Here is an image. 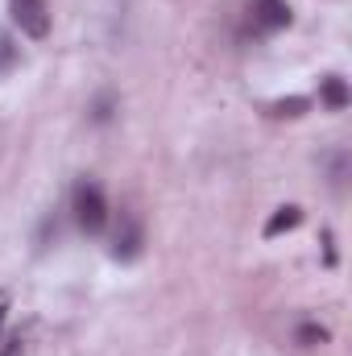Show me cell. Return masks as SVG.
<instances>
[{"label":"cell","mask_w":352,"mask_h":356,"mask_svg":"<svg viewBox=\"0 0 352 356\" xmlns=\"http://www.w3.org/2000/svg\"><path fill=\"white\" fill-rule=\"evenodd\" d=\"M71 211H75V224L91 232V236H99L108 224H112V203H108V195H104V186L99 182H75V191H71Z\"/></svg>","instance_id":"1"},{"label":"cell","mask_w":352,"mask_h":356,"mask_svg":"<svg viewBox=\"0 0 352 356\" xmlns=\"http://www.w3.org/2000/svg\"><path fill=\"white\" fill-rule=\"evenodd\" d=\"M8 13H13V25L21 29V38L42 42V38L50 33L54 13H50V4H46V0H8Z\"/></svg>","instance_id":"2"},{"label":"cell","mask_w":352,"mask_h":356,"mask_svg":"<svg viewBox=\"0 0 352 356\" xmlns=\"http://www.w3.org/2000/svg\"><path fill=\"white\" fill-rule=\"evenodd\" d=\"M141 253H145V228H141V220L125 216L120 228H116V236H112V257L116 261H137Z\"/></svg>","instance_id":"3"},{"label":"cell","mask_w":352,"mask_h":356,"mask_svg":"<svg viewBox=\"0 0 352 356\" xmlns=\"http://www.w3.org/2000/svg\"><path fill=\"white\" fill-rule=\"evenodd\" d=\"M249 21L257 33H278L290 25V4L286 0H253L249 4Z\"/></svg>","instance_id":"4"},{"label":"cell","mask_w":352,"mask_h":356,"mask_svg":"<svg viewBox=\"0 0 352 356\" xmlns=\"http://www.w3.org/2000/svg\"><path fill=\"white\" fill-rule=\"evenodd\" d=\"M349 83H344V75H323L319 79V104L328 108V112H344L349 108Z\"/></svg>","instance_id":"5"},{"label":"cell","mask_w":352,"mask_h":356,"mask_svg":"<svg viewBox=\"0 0 352 356\" xmlns=\"http://www.w3.org/2000/svg\"><path fill=\"white\" fill-rule=\"evenodd\" d=\"M294 344L298 348H319V344H328V327L315 323V319H303V323H294Z\"/></svg>","instance_id":"6"},{"label":"cell","mask_w":352,"mask_h":356,"mask_svg":"<svg viewBox=\"0 0 352 356\" xmlns=\"http://www.w3.org/2000/svg\"><path fill=\"white\" fill-rule=\"evenodd\" d=\"M303 224V211L290 203V207H278V216L265 224V236H278V232H290V228H298Z\"/></svg>","instance_id":"7"},{"label":"cell","mask_w":352,"mask_h":356,"mask_svg":"<svg viewBox=\"0 0 352 356\" xmlns=\"http://www.w3.org/2000/svg\"><path fill=\"white\" fill-rule=\"evenodd\" d=\"M116 108H120V104H116V95H108V91H104V95H95V99H91V120H95V124H108V120L116 116Z\"/></svg>","instance_id":"8"},{"label":"cell","mask_w":352,"mask_h":356,"mask_svg":"<svg viewBox=\"0 0 352 356\" xmlns=\"http://www.w3.org/2000/svg\"><path fill=\"white\" fill-rule=\"evenodd\" d=\"M17 58H21V46H17L8 33H0V75H8V71L17 67Z\"/></svg>","instance_id":"9"},{"label":"cell","mask_w":352,"mask_h":356,"mask_svg":"<svg viewBox=\"0 0 352 356\" xmlns=\"http://www.w3.org/2000/svg\"><path fill=\"white\" fill-rule=\"evenodd\" d=\"M328 175H332V186H344V178H349V154L344 149H336L328 158Z\"/></svg>","instance_id":"10"},{"label":"cell","mask_w":352,"mask_h":356,"mask_svg":"<svg viewBox=\"0 0 352 356\" xmlns=\"http://www.w3.org/2000/svg\"><path fill=\"white\" fill-rule=\"evenodd\" d=\"M273 112H278V116H303V112H307V99H303V95H294V99H278Z\"/></svg>","instance_id":"11"},{"label":"cell","mask_w":352,"mask_h":356,"mask_svg":"<svg viewBox=\"0 0 352 356\" xmlns=\"http://www.w3.org/2000/svg\"><path fill=\"white\" fill-rule=\"evenodd\" d=\"M4 319H8V311L0 307V340H4Z\"/></svg>","instance_id":"12"}]
</instances>
